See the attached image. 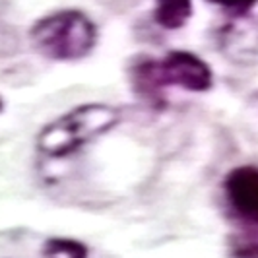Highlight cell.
Wrapping results in <instances>:
<instances>
[{
	"label": "cell",
	"mask_w": 258,
	"mask_h": 258,
	"mask_svg": "<svg viewBox=\"0 0 258 258\" xmlns=\"http://www.w3.org/2000/svg\"><path fill=\"white\" fill-rule=\"evenodd\" d=\"M120 115L115 107L105 103L80 105L74 111L52 120L41 130L37 148L49 157H64L80 150L84 144L116 126Z\"/></svg>",
	"instance_id": "cell-1"
},
{
	"label": "cell",
	"mask_w": 258,
	"mask_h": 258,
	"mask_svg": "<svg viewBox=\"0 0 258 258\" xmlns=\"http://www.w3.org/2000/svg\"><path fill=\"white\" fill-rule=\"evenodd\" d=\"M31 43L52 60H80L97 41V29L80 10H58L37 20L31 27Z\"/></svg>",
	"instance_id": "cell-2"
},
{
	"label": "cell",
	"mask_w": 258,
	"mask_h": 258,
	"mask_svg": "<svg viewBox=\"0 0 258 258\" xmlns=\"http://www.w3.org/2000/svg\"><path fill=\"white\" fill-rule=\"evenodd\" d=\"M155 70L161 86H179L186 91H206L214 82L210 66L188 51H171L155 62Z\"/></svg>",
	"instance_id": "cell-3"
},
{
	"label": "cell",
	"mask_w": 258,
	"mask_h": 258,
	"mask_svg": "<svg viewBox=\"0 0 258 258\" xmlns=\"http://www.w3.org/2000/svg\"><path fill=\"white\" fill-rule=\"evenodd\" d=\"M225 190L233 210L250 223H258V167L233 169L225 179Z\"/></svg>",
	"instance_id": "cell-4"
},
{
	"label": "cell",
	"mask_w": 258,
	"mask_h": 258,
	"mask_svg": "<svg viewBox=\"0 0 258 258\" xmlns=\"http://www.w3.org/2000/svg\"><path fill=\"white\" fill-rule=\"evenodd\" d=\"M192 16V0H155V22L163 29H179Z\"/></svg>",
	"instance_id": "cell-5"
},
{
	"label": "cell",
	"mask_w": 258,
	"mask_h": 258,
	"mask_svg": "<svg viewBox=\"0 0 258 258\" xmlns=\"http://www.w3.org/2000/svg\"><path fill=\"white\" fill-rule=\"evenodd\" d=\"M45 258H88V248L70 239H51L45 246Z\"/></svg>",
	"instance_id": "cell-6"
},
{
	"label": "cell",
	"mask_w": 258,
	"mask_h": 258,
	"mask_svg": "<svg viewBox=\"0 0 258 258\" xmlns=\"http://www.w3.org/2000/svg\"><path fill=\"white\" fill-rule=\"evenodd\" d=\"M214 6H220L225 12H229L231 16H245L258 0H208Z\"/></svg>",
	"instance_id": "cell-7"
},
{
	"label": "cell",
	"mask_w": 258,
	"mask_h": 258,
	"mask_svg": "<svg viewBox=\"0 0 258 258\" xmlns=\"http://www.w3.org/2000/svg\"><path fill=\"white\" fill-rule=\"evenodd\" d=\"M0 111H2V99H0Z\"/></svg>",
	"instance_id": "cell-8"
}]
</instances>
